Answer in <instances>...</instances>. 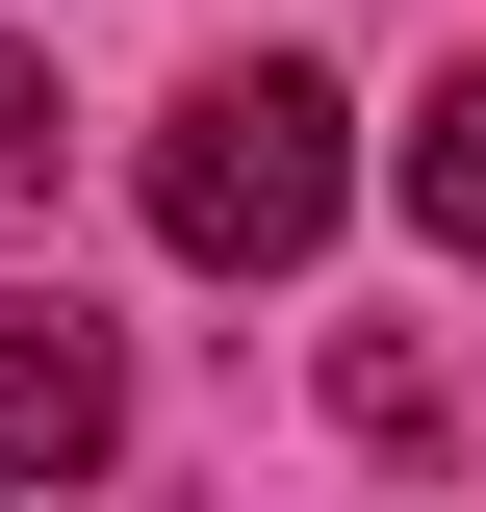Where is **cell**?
Masks as SVG:
<instances>
[{
	"label": "cell",
	"mask_w": 486,
	"mask_h": 512,
	"mask_svg": "<svg viewBox=\"0 0 486 512\" xmlns=\"http://www.w3.org/2000/svg\"><path fill=\"white\" fill-rule=\"evenodd\" d=\"M333 180H359V154H333V77H180V103H154V231L205 256V282H282L307 231H333Z\"/></svg>",
	"instance_id": "cell-1"
},
{
	"label": "cell",
	"mask_w": 486,
	"mask_h": 512,
	"mask_svg": "<svg viewBox=\"0 0 486 512\" xmlns=\"http://www.w3.org/2000/svg\"><path fill=\"white\" fill-rule=\"evenodd\" d=\"M128 436V333L103 308H0V487H77Z\"/></svg>",
	"instance_id": "cell-2"
},
{
	"label": "cell",
	"mask_w": 486,
	"mask_h": 512,
	"mask_svg": "<svg viewBox=\"0 0 486 512\" xmlns=\"http://www.w3.org/2000/svg\"><path fill=\"white\" fill-rule=\"evenodd\" d=\"M410 231H435V256H486V52L410 103Z\"/></svg>",
	"instance_id": "cell-3"
},
{
	"label": "cell",
	"mask_w": 486,
	"mask_h": 512,
	"mask_svg": "<svg viewBox=\"0 0 486 512\" xmlns=\"http://www.w3.org/2000/svg\"><path fill=\"white\" fill-rule=\"evenodd\" d=\"M333 410H359V436H384V461H435V436H461V384H435V359H410V333H359V359H333Z\"/></svg>",
	"instance_id": "cell-4"
},
{
	"label": "cell",
	"mask_w": 486,
	"mask_h": 512,
	"mask_svg": "<svg viewBox=\"0 0 486 512\" xmlns=\"http://www.w3.org/2000/svg\"><path fill=\"white\" fill-rule=\"evenodd\" d=\"M26 180H52V77L0 52V205H26Z\"/></svg>",
	"instance_id": "cell-5"
}]
</instances>
